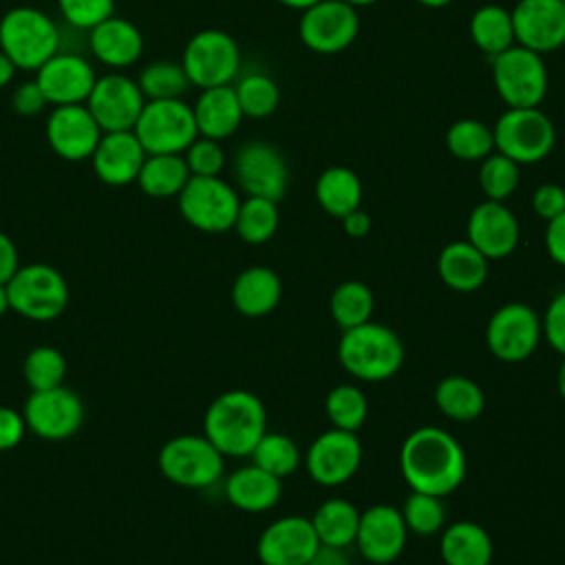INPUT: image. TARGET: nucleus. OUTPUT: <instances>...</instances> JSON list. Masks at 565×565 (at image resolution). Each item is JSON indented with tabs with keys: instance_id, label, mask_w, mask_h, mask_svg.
I'll return each instance as SVG.
<instances>
[{
	"instance_id": "f257e3e1",
	"label": "nucleus",
	"mask_w": 565,
	"mask_h": 565,
	"mask_svg": "<svg viewBox=\"0 0 565 565\" xmlns=\"http://www.w3.org/2000/svg\"><path fill=\"white\" fill-rule=\"evenodd\" d=\"M399 470L411 490L446 497L466 477V452L448 430L419 426L402 441Z\"/></svg>"
},
{
	"instance_id": "f03ea898",
	"label": "nucleus",
	"mask_w": 565,
	"mask_h": 565,
	"mask_svg": "<svg viewBox=\"0 0 565 565\" xmlns=\"http://www.w3.org/2000/svg\"><path fill=\"white\" fill-rule=\"evenodd\" d=\"M265 430V404L256 393L245 388L216 395L203 415V435L223 457H249Z\"/></svg>"
},
{
	"instance_id": "7ed1b4c3",
	"label": "nucleus",
	"mask_w": 565,
	"mask_h": 565,
	"mask_svg": "<svg viewBox=\"0 0 565 565\" xmlns=\"http://www.w3.org/2000/svg\"><path fill=\"white\" fill-rule=\"evenodd\" d=\"M338 360L349 375L362 382H384L399 371L404 344L391 327L369 320L342 331Z\"/></svg>"
},
{
	"instance_id": "20e7f679",
	"label": "nucleus",
	"mask_w": 565,
	"mask_h": 565,
	"mask_svg": "<svg viewBox=\"0 0 565 565\" xmlns=\"http://www.w3.org/2000/svg\"><path fill=\"white\" fill-rule=\"evenodd\" d=\"M62 49V35L49 13L35 7H13L0 18V51L18 71H38Z\"/></svg>"
},
{
	"instance_id": "39448f33",
	"label": "nucleus",
	"mask_w": 565,
	"mask_h": 565,
	"mask_svg": "<svg viewBox=\"0 0 565 565\" xmlns=\"http://www.w3.org/2000/svg\"><path fill=\"white\" fill-rule=\"evenodd\" d=\"M9 305L15 313L46 322L57 318L68 305L66 278L46 263L20 265V269L7 282Z\"/></svg>"
},
{
	"instance_id": "423d86ee",
	"label": "nucleus",
	"mask_w": 565,
	"mask_h": 565,
	"mask_svg": "<svg viewBox=\"0 0 565 565\" xmlns=\"http://www.w3.org/2000/svg\"><path fill=\"white\" fill-rule=\"evenodd\" d=\"M132 132L148 154H183L199 137L192 106L183 99H148Z\"/></svg>"
},
{
	"instance_id": "0eeeda50",
	"label": "nucleus",
	"mask_w": 565,
	"mask_h": 565,
	"mask_svg": "<svg viewBox=\"0 0 565 565\" xmlns=\"http://www.w3.org/2000/svg\"><path fill=\"white\" fill-rule=\"evenodd\" d=\"M497 152L519 166L543 161L554 143L556 128L552 119L536 108H508L492 128Z\"/></svg>"
},
{
	"instance_id": "6e6552de",
	"label": "nucleus",
	"mask_w": 565,
	"mask_h": 565,
	"mask_svg": "<svg viewBox=\"0 0 565 565\" xmlns=\"http://www.w3.org/2000/svg\"><path fill=\"white\" fill-rule=\"evenodd\" d=\"M225 457L205 435H177L159 450L161 475L181 488H207L223 475Z\"/></svg>"
},
{
	"instance_id": "1a4fd4ad",
	"label": "nucleus",
	"mask_w": 565,
	"mask_h": 565,
	"mask_svg": "<svg viewBox=\"0 0 565 565\" xmlns=\"http://www.w3.org/2000/svg\"><path fill=\"white\" fill-rule=\"evenodd\" d=\"M492 82L508 108H536L547 93V68L541 53L512 44L492 57Z\"/></svg>"
},
{
	"instance_id": "9d476101",
	"label": "nucleus",
	"mask_w": 565,
	"mask_h": 565,
	"mask_svg": "<svg viewBox=\"0 0 565 565\" xmlns=\"http://www.w3.org/2000/svg\"><path fill=\"white\" fill-rule=\"evenodd\" d=\"M181 66L192 86H225L238 75L241 51L230 33L221 29H203L188 40Z\"/></svg>"
},
{
	"instance_id": "9b49d317",
	"label": "nucleus",
	"mask_w": 565,
	"mask_h": 565,
	"mask_svg": "<svg viewBox=\"0 0 565 565\" xmlns=\"http://www.w3.org/2000/svg\"><path fill=\"white\" fill-rule=\"evenodd\" d=\"M177 201L181 216L207 234L232 230L241 205L236 190L221 177H190Z\"/></svg>"
},
{
	"instance_id": "f8f14e48",
	"label": "nucleus",
	"mask_w": 565,
	"mask_h": 565,
	"mask_svg": "<svg viewBox=\"0 0 565 565\" xmlns=\"http://www.w3.org/2000/svg\"><path fill=\"white\" fill-rule=\"evenodd\" d=\"M541 338V318L525 302L501 305L486 327V344L501 362L527 360L536 351Z\"/></svg>"
},
{
	"instance_id": "ddd939ff",
	"label": "nucleus",
	"mask_w": 565,
	"mask_h": 565,
	"mask_svg": "<svg viewBox=\"0 0 565 565\" xmlns=\"http://www.w3.org/2000/svg\"><path fill=\"white\" fill-rule=\"evenodd\" d=\"M22 415L31 433L46 441H62L82 428L84 402L62 384L46 391H31Z\"/></svg>"
},
{
	"instance_id": "4468645a",
	"label": "nucleus",
	"mask_w": 565,
	"mask_h": 565,
	"mask_svg": "<svg viewBox=\"0 0 565 565\" xmlns=\"http://www.w3.org/2000/svg\"><path fill=\"white\" fill-rule=\"evenodd\" d=\"M143 106L146 97L137 79L119 71H110L97 77L86 99V108L90 110V115L104 132L132 130Z\"/></svg>"
},
{
	"instance_id": "2eb2a0df",
	"label": "nucleus",
	"mask_w": 565,
	"mask_h": 565,
	"mask_svg": "<svg viewBox=\"0 0 565 565\" xmlns=\"http://www.w3.org/2000/svg\"><path fill=\"white\" fill-rule=\"evenodd\" d=\"M360 31L355 7L342 0H320L302 11L298 35L302 44L316 53L344 51Z\"/></svg>"
},
{
	"instance_id": "dca6fc26",
	"label": "nucleus",
	"mask_w": 565,
	"mask_h": 565,
	"mask_svg": "<svg viewBox=\"0 0 565 565\" xmlns=\"http://www.w3.org/2000/svg\"><path fill=\"white\" fill-rule=\"evenodd\" d=\"M234 177L247 196H263L278 203L287 192L289 170L276 146L254 139L236 150Z\"/></svg>"
},
{
	"instance_id": "f3484780",
	"label": "nucleus",
	"mask_w": 565,
	"mask_h": 565,
	"mask_svg": "<svg viewBox=\"0 0 565 565\" xmlns=\"http://www.w3.org/2000/svg\"><path fill=\"white\" fill-rule=\"evenodd\" d=\"M362 463V441L358 433L329 428L320 433L307 455L305 468L309 477L320 486H342L347 483Z\"/></svg>"
},
{
	"instance_id": "a211bd4d",
	"label": "nucleus",
	"mask_w": 565,
	"mask_h": 565,
	"mask_svg": "<svg viewBox=\"0 0 565 565\" xmlns=\"http://www.w3.org/2000/svg\"><path fill=\"white\" fill-rule=\"evenodd\" d=\"M318 547L320 541L313 532L311 519L289 514L276 519L260 532L256 541V556L263 565H309Z\"/></svg>"
},
{
	"instance_id": "6ab92c4d",
	"label": "nucleus",
	"mask_w": 565,
	"mask_h": 565,
	"mask_svg": "<svg viewBox=\"0 0 565 565\" xmlns=\"http://www.w3.org/2000/svg\"><path fill=\"white\" fill-rule=\"evenodd\" d=\"M33 79L38 82L51 106H68L86 104L95 86L97 73L84 55L60 49L35 71Z\"/></svg>"
},
{
	"instance_id": "aec40b11",
	"label": "nucleus",
	"mask_w": 565,
	"mask_h": 565,
	"mask_svg": "<svg viewBox=\"0 0 565 565\" xmlns=\"http://www.w3.org/2000/svg\"><path fill=\"white\" fill-rule=\"evenodd\" d=\"M408 527L402 512L388 503H375L360 512L355 545L373 565H388L404 552Z\"/></svg>"
},
{
	"instance_id": "412c9836",
	"label": "nucleus",
	"mask_w": 565,
	"mask_h": 565,
	"mask_svg": "<svg viewBox=\"0 0 565 565\" xmlns=\"http://www.w3.org/2000/svg\"><path fill=\"white\" fill-rule=\"evenodd\" d=\"M102 132L86 104L53 106L44 126L51 150L66 161L90 159Z\"/></svg>"
},
{
	"instance_id": "4be33fe9",
	"label": "nucleus",
	"mask_w": 565,
	"mask_h": 565,
	"mask_svg": "<svg viewBox=\"0 0 565 565\" xmlns=\"http://www.w3.org/2000/svg\"><path fill=\"white\" fill-rule=\"evenodd\" d=\"M510 13L519 46L534 53H550L565 44L563 0H519Z\"/></svg>"
},
{
	"instance_id": "5701e85b",
	"label": "nucleus",
	"mask_w": 565,
	"mask_h": 565,
	"mask_svg": "<svg viewBox=\"0 0 565 565\" xmlns=\"http://www.w3.org/2000/svg\"><path fill=\"white\" fill-rule=\"evenodd\" d=\"M468 243H472L488 260L510 256L519 245V221L503 201L486 199L468 216Z\"/></svg>"
},
{
	"instance_id": "b1692460",
	"label": "nucleus",
	"mask_w": 565,
	"mask_h": 565,
	"mask_svg": "<svg viewBox=\"0 0 565 565\" xmlns=\"http://www.w3.org/2000/svg\"><path fill=\"white\" fill-rule=\"evenodd\" d=\"M148 152L132 130H110L102 132L93 154V172L106 185H128L135 183Z\"/></svg>"
},
{
	"instance_id": "393cba45",
	"label": "nucleus",
	"mask_w": 565,
	"mask_h": 565,
	"mask_svg": "<svg viewBox=\"0 0 565 565\" xmlns=\"http://www.w3.org/2000/svg\"><path fill=\"white\" fill-rule=\"evenodd\" d=\"M88 49L97 62L121 71L141 57L143 35L130 20L110 15L88 31Z\"/></svg>"
},
{
	"instance_id": "a878e982",
	"label": "nucleus",
	"mask_w": 565,
	"mask_h": 565,
	"mask_svg": "<svg viewBox=\"0 0 565 565\" xmlns=\"http://www.w3.org/2000/svg\"><path fill=\"white\" fill-rule=\"evenodd\" d=\"M192 113L199 135L216 141L232 137L245 117L236 90L230 84L201 88V95L192 106Z\"/></svg>"
},
{
	"instance_id": "bb28decb",
	"label": "nucleus",
	"mask_w": 565,
	"mask_h": 565,
	"mask_svg": "<svg viewBox=\"0 0 565 565\" xmlns=\"http://www.w3.org/2000/svg\"><path fill=\"white\" fill-rule=\"evenodd\" d=\"M282 296V282L278 274L265 265H252L243 269L232 285V305L247 318H260L271 313Z\"/></svg>"
},
{
	"instance_id": "cd10ccee",
	"label": "nucleus",
	"mask_w": 565,
	"mask_h": 565,
	"mask_svg": "<svg viewBox=\"0 0 565 565\" xmlns=\"http://www.w3.org/2000/svg\"><path fill=\"white\" fill-rule=\"evenodd\" d=\"M280 494V479L256 463L236 468L225 481L227 501L243 512H267L278 503Z\"/></svg>"
},
{
	"instance_id": "c85d7f7f",
	"label": "nucleus",
	"mask_w": 565,
	"mask_h": 565,
	"mask_svg": "<svg viewBox=\"0 0 565 565\" xmlns=\"http://www.w3.org/2000/svg\"><path fill=\"white\" fill-rule=\"evenodd\" d=\"M437 271L452 291H477L488 278V258L468 241L448 243L437 258Z\"/></svg>"
},
{
	"instance_id": "c756f323",
	"label": "nucleus",
	"mask_w": 565,
	"mask_h": 565,
	"mask_svg": "<svg viewBox=\"0 0 565 565\" xmlns=\"http://www.w3.org/2000/svg\"><path fill=\"white\" fill-rule=\"evenodd\" d=\"M492 539L475 521L450 523L439 539V556L446 565H490Z\"/></svg>"
},
{
	"instance_id": "7c9ffc66",
	"label": "nucleus",
	"mask_w": 565,
	"mask_h": 565,
	"mask_svg": "<svg viewBox=\"0 0 565 565\" xmlns=\"http://www.w3.org/2000/svg\"><path fill=\"white\" fill-rule=\"evenodd\" d=\"M358 523H360V510L351 501L340 497L324 499L311 516L313 532L320 545H327V547L347 550L349 545H353L358 534Z\"/></svg>"
},
{
	"instance_id": "2f4dec72",
	"label": "nucleus",
	"mask_w": 565,
	"mask_h": 565,
	"mask_svg": "<svg viewBox=\"0 0 565 565\" xmlns=\"http://www.w3.org/2000/svg\"><path fill=\"white\" fill-rule=\"evenodd\" d=\"M316 201L327 214L344 218L362 203V181L351 168L331 166L316 181Z\"/></svg>"
},
{
	"instance_id": "473e14b6",
	"label": "nucleus",
	"mask_w": 565,
	"mask_h": 565,
	"mask_svg": "<svg viewBox=\"0 0 565 565\" xmlns=\"http://www.w3.org/2000/svg\"><path fill=\"white\" fill-rule=\"evenodd\" d=\"M190 177L183 154H148L135 183L152 199H172L179 196Z\"/></svg>"
},
{
	"instance_id": "72a5a7b5",
	"label": "nucleus",
	"mask_w": 565,
	"mask_h": 565,
	"mask_svg": "<svg viewBox=\"0 0 565 565\" xmlns=\"http://www.w3.org/2000/svg\"><path fill=\"white\" fill-rule=\"evenodd\" d=\"M437 408L455 422H472L486 408V395L481 386L466 375H448L435 386Z\"/></svg>"
},
{
	"instance_id": "f704fd0d",
	"label": "nucleus",
	"mask_w": 565,
	"mask_h": 565,
	"mask_svg": "<svg viewBox=\"0 0 565 565\" xmlns=\"http://www.w3.org/2000/svg\"><path fill=\"white\" fill-rule=\"evenodd\" d=\"M470 38L486 55L494 57L514 42L512 13L499 4H483L470 18Z\"/></svg>"
},
{
	"instance_id": "c9c22d12",
	"label": "nucleus",
	"mask_w": 565,
	"mask_h": 565,
	"mask_svg": "<svg viewBox=\"0 0 565 565\" xmlns=\"http://www.w3.org/2000/svg\"><path fill=\"white\" fill-rule=\"evenodd\" d=\"M278 205L271 199L247 196L241 201L234 227L238 238L249 245L267 243L278 230Z\"/></svg>"
},
{
	"instance_id": "e433bc0d",
	"label": "nucleus",
	"mask_w": 565,
	"mask_h": 565,
	"mask_svg": "<svg viewBox=\"0 0 565 565\" xmlns=\"http://www.w3.org/2000/svg\"><path fill=\"white\" fill-rule=\"evenodd\" d=\"M373 294L371 289L360 280H344L340 282L329 300V311L333 322L347 331L353 327H360L371 320L373 313Z\"/></svg>"
},
{
	"instance_id": "4c0bfd02",
	"label": "nucleus",
	"mask_w": 565,
	"mask_h": 565,
	"mask_svg": "<svg viewBox=\"0 0 565 565\" xmlns=\"http://www.w3.org/2000/svg\"><path fill=\"white\" fill-rule=\"evenodd\" d=\"M252 463L267 470L269 475L282 479L296 472L300 466V450L296 441L285 433H269L258 439V444L252 450Z\"/></svg>"
},
{
	"instance_id": "58836bf2",
	"label": "nucleus",
	"mask_w": 565,
	"mask_h": 565,
	"mask_svg": "<svg viewBox=\"0 0 565 565\" xmlns=\"http://www.w3.org/2000/svg\"><path fill=\"white\" fill-rule=\"evenodd\" d=\"M137 84L148 99H181L192 86L181 62H152L146 64L137 77Z\"/></svg>"
},
{
	"instance_id": "ea45409f",
	"label": "nucleus",
	"mask_w": 565,
	"mask_h": 565,
	"mask_svg": "<svg viewBox=\"0 0 565 565\" xmlns=\"http://www.w3.org/2000/svg\"><path fill=\"white\" fill-rule=\"evenodd\" d=\"M446 146L450 154L461 161H481L494 150V135L479 119H459L446 132Z\"/></svg>"
},
{
	"instance_id": "a19ab883",
	"label": "nucleus",
	"mask_w": 565,
	"mask_h": 565,
	"mask_svg": "<svg viewBox=\"0 0 565 565\" xmlns=\"http://www.w3.org/2000/svg\"><path fill=\"white\" fill-rule=\"evenodd\" d=\"M324 411L333 428L358 433V428L364 424L369 404L360 386L355 384H338L327 393Z\"/></svg>"
},
{
	"instance_id": "79ce46f5",
	"label": "nucleus",
	"mask_w": 565,
	"mask_h": 565,
	"mask_svg": "<svg viewBox=\"0 0 565 565\" xmlns=\"http://www.w3.org/2000/svg\"><path fill=\"white\" fill-rule=\"evenodd\" d=\"M24 382L31 391H46L64 384L66 377V358L60 349L40 344L33 347L22 364Z\"/></svg>"
},
{
	"instance_id": "37998d69",
	"label": "nucleus",
	"mask_w": 565,
	"mask_h": 565,
	"mask_svg": "<svg viewBox=\"0 0 565 565\" xmlns=\"http://www.w3.org/2000/svg\"><path fill=\"white\" fill-rule=\"evenodd\" d=\"M234 90L245 117H269L280 102V90L276 82L265 73L243 75Z\"/></svg>"
},
{
	"instance_id": "c03bdc74",
	"label": "nucleus",
	"mask_w": 565,
	"mask_h": 565,
	"mask_svg": "<svg viewBox=\"0 0 565 565\" xmlns=\"http://www.w3.org/2000/svg\"><path fill=\"white\" fill-rule=\"evenodd\" d=\"M399 512L404 516L408 532H415L419 536H430V534L439 532L446 523L444 497H435V494H426V492L411 490V494L406 497Z\"/></svg>"
},
{
	"instance_id": "a18cd8bd",
	"label": "nucleus",
	"mask_w": 565,
	"mask_h": 565,
	"mask_svg": "<svg viewBox=\"0 0 565 565\" xmlns=\"http://www.w3.org/2000/svg\"><path fill=\"white\" fill-rule=\"evenodd\" d=\"M479 185L490 201H505L519 185V163L501 152L481 159Z\"/></svg>"
},
{
	"instance_id": "49530a36",
	"label": "nucleus",
	"mask_w": 565,
	"mask_h": 565,
	"mask_svg": "<svg viewBox=\"0 0 565 565\" xmlns=\"http://www.w3.org/2000/svg\"><path fill=\"white\" fill-rule=\"evenodd\" d=\"M183 159L192 177H218L225 166V150L221 148V141L199 135L183 150Z\"/></svg>"
},
{
	"instance_id": "de8ad7c7",
	"label": "nucleus",
	"mask_w": 565,
	"mask_h": 565,
	"mask_svg": "<svg viewBox=\"0 0 565 565\" xmlns=\"http://www.w3.org/2000/svg\"><path fill=\"white\" fill-rule=\"evenodd\" d=\"M57 9L66 24L90 31L106 18L115 15V0H57Z\"/></svg>"
},
{
	"instance_id": "09e8293b",
	"label": "nucleus",
	"mask_w": 565,
	"mask_h": 565,
	"mask_svg": "<svg viewBox=\"0 0 565 565\" xmlns=\"http://www.w3.org/2000/svg\"><path fill=\"white\" fill-rule=\"evenodd\" d=\"M541 329H543V338L547 340V344L558 351L561 355H565V291L556 294L543 318H541Z\"/></svg>"
},
{
	"instance_id": "8fccbe9b",
	"label": "nucleus",
	"mask_w": 565,
	"mask_h": 565,
	"mask_svg": "<svg viewBox=\"0 0 565 565\" xmlns=\"http://www.w3.org/2000/svg\"><path fill=\"white\" fill-rule=\"evenodd\" d=\"M49 104V99L44 97L42 88L38 86L35 79H26V82H20L13 93H11V108L13 113L22 115V117H33V115H40Z\"/></svg>"
},
{
	"instance_id": "3c124183",
	"label": "nucleus",
	"mask_w": 565,
	"mask_h": 565,
	"mask_svg": "<svg viewBox=\"0 0 565 565\" xmlns=\"http://www.w3.org/2000/svg\"><path fill=\"white\" fill-rule=\"evenodd\" d=\"M532 210L543 218L552 221L565 212V190L556 183H543L532 194Z\"/></svg>"
},
{
	"instance_id": "603ef678",
	"label": "nucleus",
	"mask_w": 565,
	"mask_h": 565,
	"mask_svg": "<svg viewBox=\"0 0 565 565\" xmlns=\"http://www.w3.org/2000/svg\"><path fill=\"white\" fill-rule=\"evenodd\" d=\"M26 433L24 415L11 406H0V452L15 448Z\"/></svg>"
},
{
	"instance_id": "864d4df0",
	"label": "nucleus",
	"mask_w": 565,
	"mask_h": 565,
	"mask_svg": "<svg viewBox=\"0 0 565 565\" xmlns=\"http://www.w3.org/2000/svg\"><path fill=\"white\" fill-rule=\"evenodd\" d=\"M545 249L556 265L565 267V212H561L556 218L547 221Z\"/></svg>"
},
{
	"instance_id": "5fc2aeb1",
	"label": "nucleus",
	"mask_w": 565,
	"mask_h": 565,
	"mask_svg": "<svg viewBox=\"0 0 565 565\" xmlns=\"http://www.w3.org/2000/svg\"><path fill=\"white\" fill-rule=\"evenodd\" d=\"M20 269V254L11 236L0 232V282L7 285L11 276Z\"/></svg>"
},
{
	"instance_id": "6e6d98bb",
	"label": "nucleus",
	"mask_w": 565,
	"mask_h": 565,
	"mask_svg": "<svg viewBox=\"0 0 565 565\" xmlns=\"http://www.w3.org/2000/svg\"><path fill=\"white\" fill-rule=\"evenodd\" d=\"M340 221H342L344 232H347L351 238H362V236H366V234L371 232V216H369L362 207L349 212V214H347L344 218H340Z\"/></svg>"
},
{
	"instance_id": "4d7b16f0",
	"label": "nucleus",
	"mask_w": 565,
	"mask_h": 565,
	"mask_svg": "<svg viewBox=\"0 0 565 565\" xmlns=\"http://www.w3.org/2000/svg\"><path fill=\"white\" fill-rule=\"evenodd\" d=\"M309 565H351V561L347 558L342 547L320 545L318 552L313 554V558L309 561Z\"/></svg>"
},
{
	"instance_id": "13d9d810",
	"label": "nucleus",
	"mask_w": 565,
	"mask_h": 565,
	"mask_svg": "<svg viewBox=\"0 0 565 565\" xmlns=\"http://www.w3.org/2000/svg\"><path fill=\"white\" fill-rule=\"evenodd\" d=\"M15 71H18V66L9 60V55L4 51H0V88L9 86L13 82Z\"/></svg>"
},
{
	"instance_id": "bf43d9fd",
	"label": "nucleus",
	"mask_w": 565,
	"mask_h": 565,
	"mask_svg": "<svg viewBox=\"0 0 565 565\" xmlns=\"http://www.w3.org/2000/svg\"><path fill=\"white\" fill-rule=\"evenodd\" d=\"M276 2H280V4H285V7H289V9L305 11V9H309L311 4H316V2H320V0H276Z\"/></svg>"
},
{
	"instance_id": "052dcab7",
	"label": "nucleus",
	"mask_w": 565,
	"mask_h": 565,
	"mask_svg": "<svg viewBox=\"0 0 565 565\" xmlns=\"http://www.w3.org/2000/svg\"><path fill=\"white\" fill-rule=\"evenodd\" d=\"M556 386H558V393L561 397L565 399V355H563V362L558 366V373H556Z\"/></svg>"
},
{
	"instance_id": "680f3d73",
	"label": "nucleus",
	"mask_w": 565,
	"mask_h": 565,
	"mask_svg": "<svg viewBox=\"0 0 565 565\" xmlns=\"http://www.w3.org/2000/svg\"><path fill=\"white\" fill-rule=\"evenodd\" d=\"M9 309H11V305H9V291H7V285L0 282V316H4Z\"/></svg>"
},
{
	"instance_id": "e2e57ef3",
	"label": "nucleus",
	"mask_w": 565,
	"mask_h": 565,
	"mask_svg": "<svg viewBox=\"0 0 565 565\" xmlns=\"http://www.w3.org/2000/svg\"><path fill=\"white\" fill-rule=\"evenodd\" d=\"M417 2L424 4V7H430V9H441V7L450 4L452 0H417Z\"/></svg>"
},
{
	"instance_id": "0e129e2a",
	"label": "nucleus",
	"mask_w": 565,
	"mask_h": 565,
	"mask_svg": "<svg viewBox=\"0 0 565 565\" xmlns=\"http://www.w3.org/2000/svg\"><path fill=\"white\" fill-rule=\"evenodd\" d=\"M342 2H347V4H351V7H369V4H375L377 0H342Z\"/></svg>"
},
{
	"instance_id": "69168bd1",
	"label": "nucleus",
	"mask_w": 565,
	"mask_h": 565,
	"mask_svg": "<svg viewBox=\"0 0 565 565\" xmlns=\"http://www.w3.org/2000/svg\"><path fill=\"white\" fill-rule=\"evenodd\" d=\"M563 4H565V0H563Z\"/></svg>"
}]
</instances>
